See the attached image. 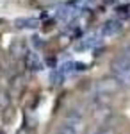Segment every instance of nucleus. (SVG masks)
I'll list each match as a JSON object with an SVG mask.
<instances>
[{
    "mask_svg": "<svg viewBox=\"0 0 130 134\" xmlns=\"http://www.w3.org/2000/svg\"><path fill=\"white\" fill-rule=\"evenodd\" d=\"M120 90H121V82L114 75L112 77H105V79L98 81V84H96L98 95H105V97H112L114 93H118Z\"/></svg>",
    "mask_w": 130,
    "mask_h": 134,
    "instance_id": "1",
    "label": "nucleus"
},
{
    "mask_svg": "<svg viewBox=\"0 0 130 134\" xmlns=\"http://www.w3.org/2000/svg\"><path fill=\"white\" fill-rule=\"evenodd\" d=\"M121 29H123L121 21L120 20H112V21H107V23L103 25L102 34H103V36H116V34L121 32Z\"/></svg>",
    "mask_w": 130,
    "mask_h": 134,
    "instance_id": "2",
    "label": "nucleus"
},
{
    "mask_svg": "<svg viewBox=\"0 0 130 134\" xmlns=\"http://www.w3.org/2000/svg\"><path fill=\"white\" fill-rule=\"evenodd\" d=\"M27 68L29 70H41L43 68V61L38 54H34V52L27 54Z\"/></svg>",
    "mask_w": 130,
    "mask_h": 134,
    "instance_id": "3",
    "label": "nucleus"
},
{
    "mask_svg": "<svg viewBox=\"0 0 130 134\" xmlns=\"http://www.w3.org/2000/svg\"><path fill=\"white\" fill-rule=\"evenodd\" d=\"M116 14H118V18H127V16H130V5H120Z\"/></svg>",
    "mask_w": 130,
    "mask_h": 134,
    "instance_id": "4",
    "label": "nucleus"
}]
</instances>
